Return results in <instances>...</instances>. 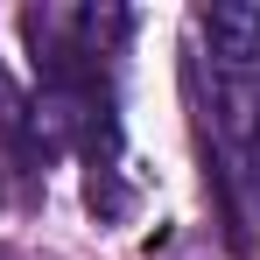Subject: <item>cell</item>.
<instances>
[{"instance_id":"obj_2","label":"cell","mask_w":260,"mask_h":260,"mask_svg":"<svg viewBox=\"0 0 260 260\" xmlns=\"http://www.w3.org/2000/svg\"><path fill=\"white\" fill-rule=\"evenodd\" d=\"M85 197H91V211H106V218H120V211H127V190H120V176H113V169H91Z\"/></svg>"},{"instance_id":"obj_3","label":"cell","mask_w":260,"mask_h":260,"mask_svg":"<svg viewBox=\"0 0 260 260\" xmlns=\"http://www.w3.org/2000/svg\"><path fill=\"white\" fill-rule=\"evenodd\" d=\"M253 155H260V134H253Z\"/></svg>"},{"instance_id":"obj_1","label":"cell","mask_w":260,"mask_h":260,"mask_svg":"<svg viewBox=\"0 0 260 260\" xmlns=\"http://www.w3.org/2000/svg\"><path fill=\"white\" fill-rule=\"evenodd\" d=\"M204 43H211L218 63L253 71L260 63V7H246V0H211V7H204Z\"/></svg>"}]
</instances>
